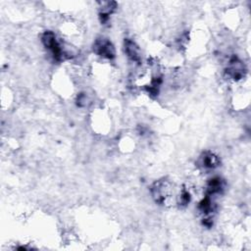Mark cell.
I'll use <instances>...</instances> for the list:
<instances>
[{"label":"cell","instance_id":"6da1fadb","mask_svg":"<svg viewBox=\"0 0 251 251\" xmlns=\"http://www.w3.org/2000/svg\"><path fill=\"white\" fill-rule=\"evenodd\" d=\"M93 52L107 60H112L116 57L115 46L109 39L104 37H99L94 41Z\"/></svg>","mask_w":251,"mask_h":251},{"label":"cell","instance_id":"3957f363","mask_svg":"<svg viewBox=\"0 0 251 251\" xmlns=\"http://www.w3.org/2000/svg\"><path fill=\"white\" fill-rule=\"evenodd\" d=\"M200 164L206 170H214L220 165V158L211 151H206L200 157Z\"/></svg>","mask_w":251,"mask_h":251},{"label":"cell","instance_id":"7a4b0ae2","mask_svg":"<svg viewBox=\"0 0 251 251\" xmlns=\"http://www.w3.org/2000/svg\"><path fill=\"white\" fill-rule=\"evenodd\" d=\"M125 52L130 61H132L136 64L141 63L140 48L132 39H130V38L125 39Z\"/></svg>","mask_w":251,"mask_h":251}]
</instances>
